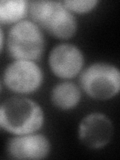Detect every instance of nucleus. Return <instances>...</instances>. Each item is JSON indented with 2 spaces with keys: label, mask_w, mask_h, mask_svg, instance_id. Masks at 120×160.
Wrapping results in <instances>:
<instances>
[{
  "label": "nucleus",
  "mask_w": 120,
  "mask_h": 160,
  "mask_svg": "<svg viewBox=\"0 0 120 160\" xmlns=\"http://www.w3.org/2000/svg\"><path fill=\"white\" fill-rule=\"evenodd\" d=\"M45 123L42 106L34 99L15 95L0 104V128L11 135L38 132Z\"/></svg>",
  "instance_id": "nucleus-1"
},
{
  "label": "nucleus",
  "mask_w": 120,
  "mask_h": 160,
  "mask_svg": "<svg viewBox=\"0 0 120 160\" xmlns=\"http://www.w3.org/2000/svg\"><path fill=\"white\" fill-rule=\"evenodd\" d=\"M29 15L43 31L60 40L72 38L78 31V20L63 1H29Z\"/></svg>",
  "instance_id": "nucleus-2"
},
{
  "label": "nucleus",
  "mask_w": 120,
  "mask_h": 160,
  "mask_svg": "<svg viewBox=\"0 0 120 160\" xmlns=\"http://www.w3.org/2000/svg\"><path fill=\"white\" fill-rule=\"evenodd\" d=\"M5 45L13 60L37 62L46 49V37L36 23L26 18L10 26L5 37Z\"/></svg>",
  "instance_id": "nucleus-3"
},
{
  "label": "nucleus",
  "mask_w": 120,
  "mask_h": 160,
  "mask_svg": "<svg viewBox=\"0 0 120 160\" xmlns=\"http://www.w3.org/2000/svg\"><path fill=\"white\" fill-rule=\"evenodd\" d=\"M79 86L89 98L107 101L120 91V71L113 63L97 61L84 67L79 75Z\"/></svg>",
  "instance_id": "nucleus-4"
},
{
  "label": "nucleus",
  "mask_w": 120,
  "mask_h": 160,
  "mask_svg": "<svg viewBox=\"0 0 120 160\" xmlns=\"http://www.w3.org/2000/svg\"><path fill=\"white\" fill-rule=\"evenodd\" d=\"M2 83L16 95L34 94L42 87L44 72L36 61L12 60L2 73Z\"/></svg>",
  "instance_id": "nucleus-5"
},
{
  "label": "nucleus",
  "mask_w": 120,
  "mask_h": 160,
  "mask_svg": "<svg viewBox=\"0 0 120 160\" xmlns=\"http://www.w3.org/2000/svg\"><path fill=\"white\" fill-rule=\"evenodd\" d=\"M48 65L54 76L62 80H71L82 72L85 67V56L78 45L60 42L50 50Z\"/></svg>",
  "instance_id": "nucleus-6"
},
{
  "label": "nucleus",
  "mask_w": 120,
  "mask_h": 160,
  "mask_svg": "<svg viewBox=\"0 0 120 160\" xmlns=\"http://www.w3.org/2000/svg\"><path fill=\"white\" fill-rule=\"evenodd\" d=\"M114 135V124L108 115L102 112H91L80 120L77 136L84 146L90 149H102L111 142Z\"/></svg>",
  "instance_id": "nucleus-7"
},
{
  "label": "nucleus",
  "mask_w": 120,
  "mask_h": 160,
  "mask_svg": "<svg viewBox=\"0 0 120 160\" xmlns=\"http://www.w3.org/2000/svg\"><path fill=\"white\" fill-rule=\"evenodd\" d=\"M51 141L42 133L13 135L6 143L7 156L18 160L45 159L51 152Z\"/></svg>",
  "instance_id": "nucleus-8"
},
{
  "label": "nucleus",
  "mask_w": 120,
  "mask_h": 160,
  "mask_svg": "<svg viewBox=\"0 0 120 160\" xmlns=\"http://www.w3.org/2000/svg\"><path fill=\"white\" fill-rule=\"evenodd\" d=\"M81 99V88L70 80H62L56 83L50 91V101L54 107L61 111H69L76 108Z\"/></svg>",
  "instance_id": "nucleus-9"
},
{
  "label": "nucleus",
  "mask_w": 120,
  "mask_h": 160,
  "mask_svg": "<svg viewBox=\"0 0 120 160\" xmlns=\"http://www.w3.org/2000/svg\"><path fill=\"white\" fill-rule=\"evenodd\" d=\"M29 14L28 0H0V26L16 24Z\"/></svg>",
  "instance_id": "nucleus-10"
},
{
  "label": "nucleus",
  "mask_w": 120,
  "mask_h": 160,
  "mask_svg": "<svg viewBox=\"0 0 120 160\" xmlns=\"http://www.w3.org/2000/svg\"><path fill=\"white\" fill-rule=\"evenodd\" d=\"M64 5L74 14H87L97 8L99 0H64Z\"/></svg>",
  "instance_id": "nucleus-11"
},
{
  "label": "nucleus",
  "mask_w": 120,
  "mask_h": 160,
  "mask_svg": "<svg viewBox=\"0 0 120 160\" xmlns=\"http://www.w3.org/2000/svg\"><path fill=\"white\" fill-rule=\"evenodd\" d=\"M5 46V34L2 29V26H0V53Z\"/></svg>",
  "instance_id": "nucleus-12"
},
{
  "label": "nucleus",
  "mask_w": 120,
  "mask_h": 160,
  "mask_svg": "<svg viewBox=\"0 0 120 160\" xmlns=\"http://www.w3.org/2000/svg\"><path fill=\"white\" fill-rule=\"evenodd\" d=\"M2 80L1 79H0V92H1V90H2Z\"/></svg>",
  "instance_id": "nucleus-13"
}]
</instances>
